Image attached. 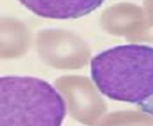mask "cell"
<instances>
[{"label":"cell","instance_id":"1","mask_svg":"<svg viewBox=\"0 0 153 126\" xmlns=\"http://www.w3.org/2000/svg\"><path fill=\"white\" fill-rule=\"evenodd\" d=\"M91 77L107 98L140 105L153 97V48L129 44L102 51L91 60Z\"/></svg>","mask_w":153,"mask_h":126},{"label":"cell","instance_id":"2","mask_svg":"<svg viewBox=\"0 0 153 126\" xmlns=\"http://www.w3.org/2000/svg\"><path fill=\"white\" fill-rule=\"evenodd\" d=\"M63 98L47 81L33 76L0 78V126H61Z\"/></svg>","mask_w":153,"mask_h":126},{"label":"cell","instance_id":"3","mask_svg":"<svg viewBox=\"0 0 153 126\" xmlns=\"http://www.w3.org/2000/svg\"><path fill=\"white\" fill-rule=\"evenodd\" d=\"M21 2L29 10L46 18L68 19L78 18L98 8L101 0H66V1H41L22 0Z\"/></svg>","mask_w":153,"mask_h":126},{"label":"cell","instance_id":"4","mask_svg":"<svg viewBox=\"0 0 153 126\" xmlns=\"http://www.w3.org/2000/svg\"><path fill=\"white\" fill-rule=\"evenodd\" d=\"M139 107L143 112L153 116V97L150 98L149 100L145 101L144 103H141L139 105Z\"/></svg>","mask_w":153,"mask_h":126}]
</instances>
